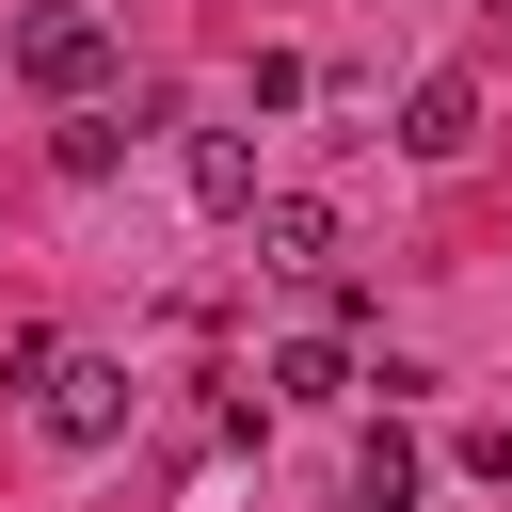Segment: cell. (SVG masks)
Segmentation results:
<instances>
[{"label": "cell", "instance_id": "obj_1", "mask_svg": "<svg viewBox=\"0 0 512 512\" xmlns=\"http://www.w3.org/2000/svg\"><path fill=\"white\" fill-rule=\"evenodd\" d=\"M16 80L80 112V96L112 80V16H96V0H48V16H16Z\"/></svg>", "mask_w": 512, "mask_h": 512}, {"label": "cell", "instance_id": "obj_2", "mask_svg": "<svg viewBox=\"0 0 512 512\" xmlns=\"http://www.w3.org/2000/svg\"><path fill=\"white\" fill-rule=\"evenodd\" d=\"M32 416H48V448H112V432H128V368H112V352H48Z\"/></svg>", "mask_w": 512, "mask_h": 512}, {"label": "cell", "instance_id": "obj_3", "mask_svg": "<svg viewBox=\"0 0 512 512\" xmlns=\"http://www.w3.org/2000/svg\"><path fill=\"white\" fill-rule=\"evenodd\" d=\"M240 224H256V272H336V208L320 192H256Z\"/></svg>", "mask_w": 512, "mask_h": 512}, {"label": "cell", "instance_id": "obj_4", "mask_svg": "<svg viewBox=\"0 0 512 512\" xmlns=\"http://www.w3.org/2000/svg\"><path fill=\"white\" fill-rule=\"evenodd\" d=\"M416 496H432V464H416V432L384 416V432L352 448V496H336V512H416Z\"/></svg>", "mask_w": 512, "mask_h": 512}, {"label": "cell", "instance_id": "obj_5", "mask_svg": "<svg viewBox=\"0 0 512 512\" xmlns=\"http://www.w3.org/2000/svg\"><path fill=\"white\" fill-rule=\"evenodd\" d=\"M400 144H416V160H464V144H480V80H416V96H400Z\"/></svg>", "mask_w": 512, "mask_h": 512}, {"label": "cell", "instance_id": "obj_6", "mask_svg": "<svg viewBox=\"0 0 512 512\" xmlns=\"http://www.w3.org/2000/svg\"><path fill=\"white\" fill-rule=\"evenodd\" d=\"M192 208H208V224L256 208V144H240V128H192Z\"/></svg>", "mask_w": 512, "mask_h": 512}, {"label": "cell", "instance_id": "obj_7", "mask_svg": "<svg viewBox=\"0 0 512 512\" xmlns=\"http://www.w3.org/2000/svg\"><path fill=\"white\" fill-rule=\"evenodd\" d=\"M272 400H352V352H336V336H288V352H272Z\"/></svg>", "mask_w": 512, "mask_h": 512}, {"label": "cell", "instance_id": "obj_8", "mask_svg": "<svg viewBox=\"0 0 512 512\" xmlns=\"http://www.w3.org/2000/svg\"><path fill=\"white\" fill-rule=\"evenodd\" d=\"M48 160H64V176H112V160H128V112H96V96H80V128H64Z\"/></svg>", "mask_w": 512, "mask_h": 512}]
</instances>
